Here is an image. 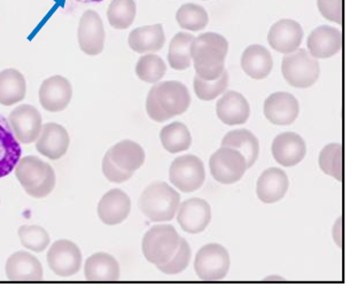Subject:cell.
Segmentation results:
<instances>
[{"instance_id": "obj_3", "label": "cell", "mask_w": 357, "mask_h": 295, "mask_svg": "<svg viewBox=\"0 0 357 295\" xmlns=\"http://www.w3.org/2000/svg\"><path fill=\"white\" fill-rule=\"evenodd\" d=\"M14 170L23 190L33 198H46L56 188L54 169L38 156H24L20 159Z\"/></svg>"}, {"instance_id": "obj_10", "label": "cell", "mask_w": 357, "mask_h": 295, "mask_svg": "<svg viewBox=\"0 0 357 295\" xmlns=\"http://www.w3.org/2000/svg\"><path fill=\"white\" fill-rule=\"evenodd\" d=\"M47 264L56 276H74L82 268L81 250L72 240H56L47 252Z\"/></svg>"}, {"instance_id": "obj_27", "label": "cell", "mask_w": 357, "mask_h": 295, "mask_svg": "<svg viewBox=\"0 0 357 295\" xmlns=\"http://www.w3.org/2000/svg\"><path fill=\"white\" fill-rule=\"evenodd\" d=\"M273 56L262 45H250L241 56V68L254 80H264L273 70Z\"/></svg>"}, {"instance_id": "obj_21", "label": "cell", "mask_w": 357, "mask_h": 295, "mask_svg": "<svg viewBox=\"0 0 357 295\" xmlns=\"http://www.w3.org/2000/svg\"><path fill=\"white\" fill-rule=\"evenodd\" d=\"M310 56L315 59H328L340 52L342 35L333 27L321 26L312 30L307 40Z\"/></svg>"}, {"instance_id": "obj_31", "label": "cell", "mask_w": 357, "mask_h": 295, "mask_svg": "<svg viewBox=\"0 0 357 295\" xmlns=\"http://www.w3.org/2000/svg\"><path fill=\"white\" fill-rule=\"evenodd\" d=\"M160 139L163 149L172 154L186 151L192 144L191 133L182 122H174L162 128Z\"/></svg>"}, {"instance_id": "obj_4", "label": "cell", "mask_w": 357, "mask_h": 295, "mask_svg": "<svg viewBox=\"0 0 357 295\" xmlns=\"http://www.w3.org/2000/svg\"><path fill=\"white\" fill-rule=\"evenodd\" d=\"M181 204V195L169 184L155 182L140 195V211L152 222H168L175 218Z\"/></svg>"}, {"instance_id": "obj_39", "label": "cell", "mask_w": 357, "mask_h": 295, "mask_svg": "<svg viewBox=\"0 0 357 295\" xmlns=\"http://www.w3.org/2000/svg\"><path fill=\"white\" fill-rule=\"evenodd\" d=\"M190 261H191V248H190L188 241L181 237L178 250L176 252L175 255L172 257L170 261L165 264H161V266H158L156 268L161 273L172 276V275H178V273H183L188 268Z\"/></svg>"}, {"instance_id": "obj_17", "label": "cell", "mask_w": 357, "mask_h": 295, "mask_svg": "<svg viewBox=\"0 0 357 295\" xmlns=\"http://www.w3.org/2000/svg\"><path fill=\"white\" fill-rule=\"evenodd\" d=\"M303 38V30L299 23L291 19L280 20L270 28L269 45L277 52L289 54L299 49Z\"/></svg>"}, {"instance_id": "obj_36", "label": "cell", "mask_w": 357, "mask_h": 295, "mask_svg": "<svg viewBox=\"0 0 357 295\" xmlns=\"http://www.w3.org/2000/svg\"><path fill=\"white\" fill-rule=\"evenodd\" d=\"M167 72L166 63L155 54H146L138 60L136 65V75L140 81L155 84L165 76Z\"/></svg>"}, {"instance_id": "obj_33", "label": "cell", "mask_w": 357, "mask_h": 295, "mask_svg": "<svg viewBox=\"0 0 357 295\" xmlns=\"http://www.w3.org/2000/svg\"><path fill=\"white\" fill-rule=\"evenodd\" d=\"M135 0H112L107 10L108 22L119 30L128 29L136 17Z\"/></svg>"}, {"instance_id": "obj_25", "label": "cell", "mask_w": 357, "mask_h": 295, "mask_svg": "<svg viewBox=\"0 0 357 295\" xmlns=\"http://www.w3.org/2000/svg\"><path fill=\"white\" fill-rule=\"evenodd\" d=\"M84 275L89 282H115L120 278V264L111 254L99 252L85 261Z\"/></svg>"}, {"instance_id": "obj_32", "label": "cell", "mask_w": 357, "mask_h": 295, "mask_svg": "<svg viewBox=\"0 0 357 295\" xmlns=\"http://www.w3.org/2000/svg\"><path fill=\"white\" fill-rule=\"evenodd\" d=\"M195 37L191 33H178L172 39L168 62L175 70H185L192 63L191 46Z\"/></svg>"}, {"instance_id": "obj_11", "label": "cell", "mask_w": 357, "mask_h": 295, "mask_svg": "<svg viewBox=\"0 0 357 295\" xmlns=\"http://www.w3.org/2000/svg\"><path fill=\"white\" fill-rule=\"evenodd\" d=\"M10 128L21 144L36 142L43 128L42 115L31 105H20L8 117Z\"/></svg>"}, {"instance_id": "obj_15", "label": "cell", "mask_w": 357, "mask_h": 295, "mask_svg": "<svg viewBox=\"0 0 357 295\" xmlns=\"http://www.w3.org/2000/svg\"><path fill=\"white\" fill-rule=\"evenodd\" d=\"M299 103L293 94L287 92H276L266 98L264 105V113L270 123L276 126H289L298 119Z\"/></svg>"}, {"instance_id": "obj_18", "label": "cell", "mask_w": 357, "mask_h": 295, "mask_svg": "<svg viewBox=\"0 0 357 295\" xmlns=\"http://www.w3.org/2000/svg\"><path fill=\"white\" fill-rule=\"evenodd\" d=\"M131 211L129 195L120 188H113L98 204V216L106 225H117L127 220Z\"/></svg>"}, {"instance_id": "obj_12", "label": "cell", "mask_w": 357, "mask_h": 295, "mask_svg": "<svg viewBox=\"0 0 357 295\" xmlns=\"http://www.w3.org/2000/svg\"><path fill=\"white\" fill-rule=\"evenodd\" d=\"M79 49L88 56H98L104 51L105 29L102 20L96 10H86L78 24Z\"/></svg>"}, {"instance_id": "obj_44", "label": "cell", "mask_w": 357, "mask_h": 295, "mask_svg": "<svg viewBox=\"0 0 357 295\" xmlns=\"http://www.w3.org/2000/svg\"><path fill=\"white\" fill-rule=\"evenodd\" d=\"M266 280H280V282H282V280H284V279L282 278H280V277H278V276H273V277H269V278H266Z\"/></svg>"}, {"instance_id": "obj_2", "label": "cell", "mask_w": 357, "mask_h": 295, "mask_svg": "<svg viewBox=\"0 0 357 295\" xmlns=\"http://www.w3.org/2000/svg\"><path fill=\"white\" fill-rule=\"evenodd\" d=\"M191 96L185 85L177 81L155 83L146 99L149 116L155 122H165L188 111Z\"/></svg>"}, {"instance_id": "obj_9", "label": "cell", "mask_w": 357, "mask_h": 295, "mask_svg": "<svg viewBox=\"0 0 357 295\" xmlns=\"http://www.w3.org/2000/svg\"><path fill=\"white\" fill-rule=\"evenodd\" d=\"M204 163L193 154L178 156L172 161L169 169V179L175 188L184 193H191L202 188L205 182Z\"/></svg>"}, {"instance_id": "obj_26", "label": "cell", "mask_w": 357, "mask_h": 295, "mask_svg": "<svg viewBox=\"0 0 357 295\" xmlns=\"http://www.w3.org/2000/svg\"><path fill=\"white\" fill-rule=\"evenodd\" d=\"M108 156L115 165L126 172H135L145 162V151L133 140L124 139L108 149Z\"/></svg>"}, {"instance_id": "obj_28", "label": "cell", "mask_w": 357, "mask_h": 295, "mask_svg": "<svg viewBox=\"0 0 357 295\" xmlns=\"http://www.w3.org/2000/svg\"><path fill=\"white\" fill-rule=\"evenodd\" d=\"M128 43L132 51L140 54L158 52L165 46L166 37L161 24H153L132 30L129 35Z\"/></svg>"}, {"instance_id": "obj_38", "label": "cell", "mask_w": 357, "mask_h": 295, "mask_svg": "<svg viewBox=\"0 0 357 295\" xmlns=\"http://www.w3.org/2000/svg\"><path fill=\"white\" fill-rule=\"evenodd\" d=\"M227 85H229V74L227 70H225L220 77L213 81L202 80L198 75H195V81H193L197 97L204 101L214 100L218 96L225 93L227 91Z\"/></svg>"}, {"instance_id": "obj_35", "label": "cell", "mask_w": 357, "mask_h": 295, "mask_svg": "<svg viewBox=\"0 0 357 295\" xmlns=\"http://www.w3.org/2000/svg\"><path fill=\"white\" fill-rule=\"evenodd\" d=\"M176 20L183 29L200 31L207 27L209 17L204 7L195 3H185L177 10Z\"/></svg>"}, {"instance_id": "obj_14", "label": "cell", "mask_w": 357, "mask_h": 295, "mask_svg": "<svg viewBox=\"0 0 357 295\" xmlns=\"http://www.w3.org/2000/svg\"><path fill=\"white\" fill-rule=\"evenodd\" d=\"M211 220V206L204 199H188L179 204L177 222L188 234H197L205 231Z\"/></svg>"}, {"instance_id": "obj_37", "label": "cell", "mask_w": 357, "mask_h": 295, "mask_svg": "<svg viewBox=\"0 0 357 295\" xmlns=\"http://www.w3.org/2000/svg\"><path fill=\"white\" fill-rule=\"evenodd\" d=\"M17 234L22 246L35 253H42L51 243L49 232L39 225H22Z\"/></svg>"}, {"instance_id": "obj_22", "label": "cell", "mask_w": 357, "mask_h": 295, "mask_svg": "<svg viewBox=\"0 0 357 295\" xmlns=\"http://www.w3.org/2000/svg\"><path fill=\"white\" fill-rule=\"evenodd\" d=\"M21 154L22 149L10 122L6 117L0 115V179L13 172L21 159Z\"/></svg>"}, {"instance_id": "obj_42", "label": "cell", "mask_w": 357, "mask_h": 295, "mask_svg": "<svg viewBox=\"0 0 357 295\" xmlns=\"http://www.w3.org/2000/svg\"><path fill=\"white\" fill-rule=\"evenodd\" d=\"M332 237H333L335 243H337V246L339 248H342V218H339L335 221L333 229H332Z\"/></svg>"}, {"instance_id": "obj_23", "label": "cell", "mask_w": 357, "mask_h": 295, "mask_svg": "<svg viewBox=\"0 0 357 295\" xmlns=\"http://www.w3.org/2000/svg\"><path fill=\"white\" fill-rule=\"evenodd\" d=\"M289 177L280 168H269L257 179V198L264 204H275L285 197L289 190Z\"/></svg>"}, {"instance_id": "obj_40", "label": "cell", "mask_w": 357, "mask_h": 295, "mask_svg": "<svg viewBox=\"0 0 357 295\" xmlns=\"http://www.w3.org/2000/svg\"><path fill=\"white\" fill-rule=\"evenodd\" d=\"M102 174H104L105 177H106L109 182L117 183V184L127 182L133 175V172H126V170H122V169L119 168V167L112 161L107 153H106V156H104V160H102Z\"/></svg>"}, {"instance_id": "obj_1", "label": "cell", "mask_w": 357, "mask_h": 295, "mask_svg": "<svg viewBox=\"0 0 357 295\" xmlns=\"http://www.w3.org/2000/svg\"><path fill=\"white\" fill-rule=\"evenodd\" d=\"M229 43L220 33H206L195 37L191 46V58L199 77L213 81L225 72Z\"/></svg>"}, {"instance_id": "obj_19", "label": "cell", "mask_w": 357, "mask_h": 295, "mask_svg": "<svg viewBox=\"0 0 357 295\" xmlns=\"http://www.w3.org/2000/svg\"><path fill=\"white\" fill-rule=\"evenodd\" d=\"M273 159L280 166L294 167L305 159L307 147L305 140L296 133H282L273 139L271 146Z\"/></svg>"}, {"instance_id": "obj_7", "label": "cell", "mask_w": 357, "mask_h": 295, "mask_svg": "<svg viewBox=\"0 0 357 295\" xmlns=\"http://www.w3.org/2000/svg\"><path fill=\"white\" fill-rule=\"evenodd\" d=\"M230 269V255L220 243H208L200 248L195 259L197 276L204 282H218Z\"/></svg>"}, {"instance_id": "obj_41", "label": "cell", "mask_w": 357, "mask_h": 295, "mask_svg": "<svg viewBox=\"0 0 357 295\" xmlns=\"http://www.w3.org/2000/svg\"><path fill=\"white\" fill-rule=\"evenodd\" d=\"M319 13L331 22H342V0H317Z\"/></svg>"}, {"instance_id": "obj_5", "label": "cell", "mask_w": 357, "mask_h": 295, "mask_svg": "<svg viewBox=\"0 0 357 295\" xmlns=\"http://www.w3.org/2000/svg\"><path fill=\"white\" fill-rule=\"evenodd\" d=\"M181 236L170 224L154 225L143 238L144 257L154 266H161L172 259L178 250Z\"/></svg>"}, {"instance_id": "obj_20", "label": "cell", "mask_w": 357, "mask_h": 295, "mask_svg": "<svg viewBox=\"0 0 357 295\" xmlns=\"http://www.w3.org/2000/svg\"><path fill=\"white\" fill-rule=\"evenodd\" d=\"M5 271L7 278L13 282H38L44 275L40 261L26 250L12 254L7 259Z\"/></svg>"}, {"instance_id": "obj_29", "label": "cell", "mask_w": 357, "mask_h": 295, "mask_svg": "<svg viewBox=\"0 0 357 295\" xmlns=\"http://www.w3.org/2000/svg\"><path fill=\"white\" fill-rule=\"evenodd\" d=\"M222 146L232 147L239 151L246 159L247 169L252 168L257 162L260 152V144L257 137L250 130H232L222 140Z\"/></svg>"}, {"instance_id": "obj_34", "label": "cell", "mask_w": 357, "mask_h": 295, "mask_svg": "<svg viewBox=\"0 0 357 295\" xmlns=\"http://www.w3.org/2000/svg\"><path fill=\"white\" fill-rule=\"evenodd\" d=\"M342 146L340 144H328L321 149L319 154V168L326 175L331 176L339 182H342L344 175V162H342Z\"/></svg>"}, {"instance_id": "obj_8", "label": "cell", "mask_w": 357, "mask_h": 295, "mask_svg": "<svg viewBox=\"0 0 357 295\" xmlns=\"http://www.w3.org/2000/svg\"><path fill=\"white\" fill-rule=\"evenodd\" d=\"M209 168L215 181L225 185L234 184L246 172V159L238 149L222 146L211 156Z\"/></svg>"}, {"instance_id": "obj_43", "label": "cell", "mask_w": 357, "mask_h": 295, "mask_svg": "<svg viewBox=\"0 0 357 295\" xmlns=\"http://www.w3.org/2000/svg\"><path fill=\"white\" fill-rule=\"evenodd\" d=\"M76 3H100L102 0H74Z\"/></svg>"}, {"instance_id": "obj_16", "label": "cell", "mask_w": 357, "mask_h": 295, "mask_svg": "<svg viewBox=\"0 0 357 295\" xmlns=\"http://www.w3.org/2000/svg\"><path fill=\"white\" fill-rule=\"evenodd\" d=\"M70 145V137L65 127L58 123H46L36 140L37 152L50 160L66 156Z\"/></svg>"}, {"instance_id": "obj_30", "label": "cell", "mask_w": 357, "mask_h": 295, "mask_svg": "<svg viewBox=\"0 0 357 295\" xmlns=\"http://www.w3.org/2000/svg\"><path fill=\"white\" fill-rule=\"evenodd\" d=\"M26 78L13 68L0 72V104L13 106L26 97Z\"/></svg>"}, {"instance_id": "obj_6", "label": "cell", "mask_w": 357, "mask_h": 295, "mask_svg": "<svg viewBox=\"0 0 357 295\" xmlns=\"http://www.w3.org/2000/svg\"><path fill=\"white\" fill-rule=\"evenodd\" d=\"M319 60L310 56L307 50L298 49L282 58V76L294 88H310L319 80Z\"/></svg>"}, {"instance_id": "obj_13", "label": "cell", "mask_w": 357, "mask_h": 295, "mask_svg": "<svg viewBox=\"0 0 357 295\" xmlns=\"http://www.w3.org/2000/svg\"><path fill=\"white\" fill-rule=\"evenodd\" d=\"M73 98V86L63 76L56 75L43 82L39 89V103L50 113H59L68 107Z\"/></svg>"}, {"instance_id": "obj_24", "label": "cell", "mask_w": 357, "mask_h": 295, "mask_svg": "<svg viewBox=\"0 0 357 295\" xmlns=\"http://www.w3.org/2000/svg\"><path fill=\"white\" fill-rule=\"evenodd\" d=\"M216 113L223 123L239 126L246 123L250 117V104L239 92H225L223 97L216 104Z\"/></svg>"}]
</instances>
